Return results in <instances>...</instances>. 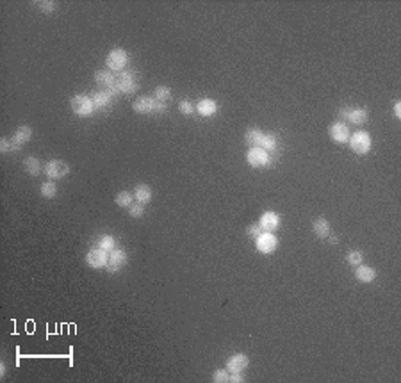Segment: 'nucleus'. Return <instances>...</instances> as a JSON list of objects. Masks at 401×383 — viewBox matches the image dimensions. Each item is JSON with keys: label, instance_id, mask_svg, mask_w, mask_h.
Wrapping results in <instances>:
<instances>
[{"label": "nucleus", "instance_id": "2f4dec72", "mask_svg": "<svg viewBox=\"0 0 401 383\" xmlns=\"http://www.w3.org/2000/svg\"><path fill=\"white\" fill-rule=\"evenodd\" d=\"M129 214L132 216V218H141V216L144 214V207L141 205V203H132V205L129 207Z\"/></svg>", "mask_w": 401, "mask_h": 383}, {"label": "nucleus", "instance_id": "f704fd0d", "mask_svg": "<svg viewBox=\"0 0 401 383\" xmlns=\"http://www.w3.org/2000/svg\"><path fill=\"white\" fill-rule=\"evenodd\" d=\"M36 4L41 7V11H45V13H52L54 7H56V2H52V0H47V2H36Z\"/></svg>", "mask_w": 401, "mask_h": 383}, {"label": "nucleus", "instance_id": "6e6552de", "mask_svg": "<svg viewBox=\"0 0 401 383\" xmlns=\"http://www.w3.org/2000/svg\"><path fill=\"white\" fill-rule=\"evenodd\" d=\"M255 245H257V249L260 253H273V251L277 249L278 241L277 237L273 235V232H262V234L255 239Z\"/></svg>", "mask_w": 401, "mask_h": 383}, {"label": "nucleus", "instance_id": "f8f14e48", "mask_svg": "<svg viewBox=\"0 0 401 383\" xmlns=\"http://www.w3.org/2000/svg\"><path fill=\"white\" fill-rule=\"evenodd\" d=\"M341 116H344L348 121H351V123L355 125H362L368 121L369 114L366 109H343L341 110Z\"/></svg>", "mask_w": 401, "mask_h": 383}, {"label": "nucleus", "instance_id": "cd10ccee", "mask_svg": "<svg viewBox=\"0 0 401 383\" xmlns=\"http://www.w3.org/2000/svg\"><path fill=\"white\" fill-rule=\"evenodd\" d=\"M212 382L229 383L230 382V373L227 371V369H218V371H214V374H212Z\"/></svg>", "mask_w": 401, "mask_h": 383}, {"label": "nucleus", "instance_id": "aec40b11", "mask_svg": "<svg viewBox=\"0 0 401 383\" xmlns=\"http://www.w3.org/2000/svg\"><path fill=\"white\" fill-rule=\"evenodd\" d=\"M134 198L138 200V203L146 205V203L152 200V189H150L146 184H139V186H136V189H134Z\"/></svg>", "mask_w": 401, "mask_h": 383}, {"label": "nucleus", "instance_id": "f3484780", "mask_svg": "<svg viewBox=\"0 0 401 383\" xmlns=\"http://www.w3.org/2000/svg\"><path fill=\"white\" fill-rule=\"evenodd\" d=\"M312 230H314V234L319 237V239H326L330 234H332V226H330V223L325 219V218H317V219H314V223H312Z\"/></svg>", "mask_w": 401, "mask_h": 383}, {"label": "nucleus", "instance_id": "473e14b6", "mask_svg": "<svg viewBox=\"0 0 401 383\" xmlns=\"http://www.w3.org/2000/svg\"><path fill=\"white\" fill-rule=\"evenodd\" d=\"M178 109H180V112L182 114H193V110H195V107H193V104L191 102H187V100H182L180 104H178Z\"/></svg>", "mask_w": 401, "mask_h": 383}, {"label": "nucleus", "instance_id": "bb28decb", "mask_svg": "<svg viewBox=\"0 0 401 383\" xmlns=\"http://www.w3.org/2000/svg\"><path fill=\"white\" fill-rule=\"evenodd\" d=\"M116 203H118L119 207H130V205H132V194H130L129 191L118 192V196H116Z\"/></svg>", "mask_w": 401, "mask_h": 383}, {"label": "nucleus", "instance_id": "0eeeda50", "mask_svg": "<svg viewBox=\"0 0 401 383\" xmlns=\"http://www.w3.org/2000/svg\"><path fill=\"white\" fill-rule=\"evenodd\" d=\"M246 161L252 168H264L269 163V153L266 150L258 148V146H252V150L246 155Z\"/></svg>", "mask_w": 401, "mask_h": 383}, {"label": "nucleus", "instance_id": "4be33fe9", "mask_svg": "<svg viewBox=\"0 0 401 383\" xmlns=\"http://www.w3.org/2000/svg\"><path fill=\"white\" fill-rule=\"evenodd\" d=\"M24 169L29 175H32V177H36V175H39L41 173V163H39L38 157H25L24 159Z\"/></svg>", "mask_w": 401, "mask_h": 383}, {"label": "nucleus", "instance_id": "412c9836", "mask_svg": "<svg viewBox=\"0 0 401 383\" xmlns=\"http://www.w3.org/2000/svg\"><path fill=\"white\" fill-rule=\"evenodd\" d=\"M91 100L95 104V109H104L113 102V95H111L107 89H102V91H96L95 95L91 96Z\"/></svg>", "mask_w": 401, "mask_h": 383}, {"label": "nucleus", "instance_id": "4c0bfd02", "mask_svg": "<svg viewBox=\"0 0 401 383\" xmlns=\"http://www.w3.org/2000/svg\"><path fill=\"white\" fill-rule=\"evenodd\" d=\"M328 237H330V243H332V245H337V243H339V239H337L335 235H332V234H330Z\"/></svg>", "mask_w": 401, "mask_h": 383}, {"label": "nucleus", "instance_id": "6ab92c4d", "mask_svg": "<svg viewBox=\"0 0 401 383\" xmlns=\"http://www.w3.org/2000/svg\"><path fill=\"white\" fill-rule=\"evenodd\" d=\"M196 110L200 112V116H212L218 112V104L210 98H203L196 104Z\"/></svg>", "mask_w": 401, "mask_h": 383}, {"label": "nucleus", "instance_id": "2eb2a0df", "mask_svg": "<svg viewBox=\"0 0 401 383\" xmlns=\"http://www.w3.org/2000/svg\"><path fill=\"white\" fill-rule=\"evenodd\" d=\"M258 225L262 226L264 232H275L280 226V216L275 214V212H264Z\"/></svg>", "mask_w": 401, "mask_h": 383}, {"label": "nucleus", "instance_id": "7ed1b4c3", "mask_svg": "<svg viewBox=\"0 0 401 383\" xmlns=\"http://www.w3.org/2000/svg\"><path fill=\"white\" fill-rule=\"evenodd\" d=\"M70 106H72L73 112H75L77 116H82V118L91 116V114H93V110H95V104H93V100H91L89 96H86V95L73 96L72 102H70Z\"/></svg>", "mask_w": 401, "mask_h": 383}, {"label": "nucleus", "instance_id": "ddd939ff", "mask_svg": "<svg viewBox=\"0 0 401 383\" xmlns=\"http://www.w3.org/2000/svg\"><path fill=\"white\" fill-rule=\"evenodd\" d=\"M32 134H34L32 129H30V127H27V125H22V127H18L15 134L11 136V141H13V144H15V148L18 150L22 144H25L27 141H30Z\"/></svg>", "mask_w": 401, "mask_h": 383}, {"label": "nucleus", "instance_id": "423d86ee", "mask_svg": "<svg viewBox=\"0 0 401 383\" xmlns=\"http://www.w3.org/2000/svg\"><path fill=\"white\" fill-rule=\"evenodd\" d=\"M70 173V166L64 161H59V159H54V161H48L45 164V175L48 178H64Z\"/></svg>", "mask_w": 401, "mask_h": 383}, {"label": "nucleus", "instance_id": "393cba45", "mask_svg": "<svg viewBox=\"0 0 401 383\" xmlns=\"http://www.w3.org/2000/svg\"><path fill=\"white\" fill-rule=\"evenodd\" d=\"M98 248L104 249V251H113L116 248V241L113 235H104L100 241H98Z\"/></svg>", "mask_w": 401, "mask_h": 383}, {"label": "nucleus", "instance_id": "1a4fd4ad", "mask_svg": "<svg viewBox=\"0 0 401 383\" xmlns=\"http://www.w3.org/2000/svg\"><path fill=\"white\" fill-rule=\"evenodd\" d=\"M125 264H127V253H125L123 249L115 248L113 251H109V260H107L105 269L109 273H118L121 266H125Z\"/></svg>", "mask_w": 401, "mask_h": 383}, {"label": "nucleus", "instance_id": "a211bd4d", "mask_svg": "<svg viewBox=\"0 0 401 383\" xmlns=\"http://www.w3.org/2000/svg\"><path fill=\"white\" fill-rule=\"evenodd\" d=\"M355 276L358 278V282L371 283V282H374V278H376V271H374L372 268H369V266H357V269H355Z\"/></svg>", "mask_w": 401, "mask_h": 383}, {"label": "nucleus", "instance_id": "9b49d317", "mask_svg": "<svg viewBox=\"0 0 401 383\" xmlns=\"http://www.w3.org/2000/svg\"><path fill=\"white\" fill-rule=\"evenodd\" d=\"M248 364H250V360L246 355L235 353L227 360V369H229L230 373H243L244 369L248 367Z\"/></svg>", "mask_w": 401, "mask_h": 383}, {"label": "nucleus", "instance_id": "9d476101", "mask_svg": "<svg viewBox=\"0 0 401 383\" xmlns=\"http://www.w3.org/2000/svg\"><path fill=\"white\" fill-rule=\"evenodd\" d=\"M107 260H109V255H107V251H104V249L100 248H95L91 249L89 253H87L86 257V262L89 268L93 269H102L107 266Z\"/></svg>", "mask_w": 401, "mask_h": 383}, {"label": "nucleus", "instance_id": "f03ea898", "mask_svg": "<svg viewBox=\"0 0 401 383\" xmlns=\"http://www.w3.org/2000/svg\"><path fill=\"white\" fill-rule=\"evenodd\" d=\"M348 141L351 150L358 155H364V153H368L371 150V136L368 132H364V130H358V132L351 134Z\"/></svg>", "mask_w": 401, "mask_h": 383}, {"label": "nucleus", "instance_id": "a878e982", "mask_svg": "<svg viewBox=\"0 0 401 383\" xmlns=\"http://www.w3.org/2000/svg\"><path fill=\"white\" fill-rule=\"evenodd\" d=\"M41 194L45 198H54L57 194V186L56 182H43L41 184Z\"/></svg>", "mask_w": 401, "mask_h": 383}, {"label": "nucleus", "instance_id": "7c9ffc66", "mask_svg": "<svg viewBox=\"0 0 401 383\" xmlns=\"http://www.w3.org/2000/svg\"><path fill=\"white\" fill-rule=\"evenodd\" d=\"M246 234H248V237H252V239H257L258 235L262 234V226L258 225V223H253V225H250L248 228H246Z\"/></svg>", "mask_w": 401, "mask_h": 383}, {"label": "nucleus", "instance_id": "c9c22d12", "mask_svg": "<svg viewBox=\"0 0 401 383\" xmlns=\"http://www.w3.org/2000/svg\"><path fill=\"white\" fill-rule=\"evenodd\" d=\"M230 382H232V383H241V382H244V378L241 376V373H230Z\"/></svg>", "mask_w": 401, "mask_h": 383}, {"label": "nucleus", "instance_id": "c85d7f7f", "mask_svg": "<svg viewBox=\"0 0 401 383\" xmlns=\"http://www.w3.org/2000/svg\"><path fill=\"white\" fill-rule=\"evenodd\" d=\"M362 253L358 251V249H355V251H349L348 257H346V260H348L349 266H353V268H357V266H360L362 264Z\"/></svg>", "mask_w": 401, "mask_h": 383}, {"label": "nucleus", "instance_id": "c756f323", "mask_svg": "<svg viewBox=\"0 0 401 383\" xmlns=\"http://www.w3.org/2000/svg\"><path fill=\"white\" fill-rule=\"evenodd\" d=\"M170 96H172V89L168 86H159L157 89H155V98H157L159 102H166Z\"/></svg>", "mask_w": 401, "mask_h": 383}, {"label": "nucleus", "instance_id": "20e7f679", "mask_svg": "<svg viewBox=\"0 0 401 383\" xmlns=\"http://www.w3.org/2000/svg\"><path fill=\"white\" fill-rule=\"evenodd\" d=\"M116 87L119 89V93H127V95H132L139 89V84L136 81V75L132 72H119L116 75Z\"/></svg>", "mask_w": 401, "mask_h": 383}, {"label": "nucleus", "instance_id": "f257e3e1", "mask_svg": "<svg viewBox=\"0 0 401 383\" xmlns=\"http://www.w3.org/2000/svg\"><path fill=\"white\" fill-rule=\"evenodd\" d=\"M132 109L138 112V114H150V112H163L164 110V104L159 102L157 98H152V96H139L136 98L132 104Z\"/></svg>", "mask_w": 401, "mask_h": 383}, {"label": "nucleus", "instance_id": "b1692460", "mask_svg": "<svg viewBox=\"0 0 401 383\" xmlns=\"http://www.w3.org/2000/svg\"><path fill=\"white\" fill-rule=\"evenodd\" d=\"M258 148L266 150V152H271V150L277 148V137H275V134H264Z\"/></svg>", "mask_w": 401, "mask_h": 383}, {"label": "nucleus", "instance_id": "39448f33", "mask_svg": "<svg viewBox=\"0 0 401 383\" xmlns=\"http://www.w3.org/2000/svg\"><path fill=\"white\" fill-rule=\"evenodd\" d=\"M127 62H129V55H127V52H125L123 48L111 50L107 59H105V64H107V68H109L111 72H123Z\"/></svg>", "mask_w": 401, "mask_h": 383}, {"label": "nucleus", "instance_id": "4468645a", "mask_svg": "<svg viewBox=\"0 0 401 383\" xmlns=\"http://www.w3.org/2000/svg\"><path fill=\"white\" fill-rule=\"evenodd\" d=\"M330 136H332V139H334L335 143H346L351 134H349V129L346 125L337 121V123H334L330 127Z\"/></svg>", "mask_w": 401, "mask_h": 383}, {"label": "nucleus", "instance_id": "72a5a7b5", "mask_svg": "<svg viewBox=\"0 0 401 383\" xmlns=\"http://www.w3.org/2000/svg\"><path fill=\"white\" fill-rule=\"evenodd\" d=\"M0 150H2L4 153H7V152H13V150H16V148H15V144H13L11 139H2V141H0Z\"/></svg>", "mask_w": 401, "mask_h": 383}, {"label": "nucleus", "instance_id": "5701e85b", "mask_svg": "<svg viewBox=\"0 0 401 383\" xmlns=\"http://www.w3.org/2000/svg\"><path fill=\"white\" fill-rule=\"evenodd\" d=\"M262 136L264 132H260L258 129H252L246 132V136H244V139L248 141L252 146H260V141H262Z\"/></svg>", "mask_w": 401, "mask_h": 383}, {"label": "nucleus", "instance_id": "e433bc0d", "mask_svg": "<svg viewBox=\"0 0 401 383\" xmlns=\"http://www.w3.org/2000/svg\"><path fill=\"white\" fill-rule=\"evenodd\" d=\"M394 116H396L398 120H401V102L394 104Z\"/></svg>", "mask_w": 401, "mask_h": 383}, {"label": "nucleus", "instance_id": "dca6fc26", "mask_svg": "<svg viewBox=\"0 0 401 383\" xmlns=\"http://www.w3.org/2000/svg\"><path fill=\"white\" fill-rule=\"evenodd\" d=\"M95 81L102 86H105V89L116 87V75H113L111 70H98L95 72Z\"/></svg>", "mask_w": 401, "mask_h": 383}]
</instances>
